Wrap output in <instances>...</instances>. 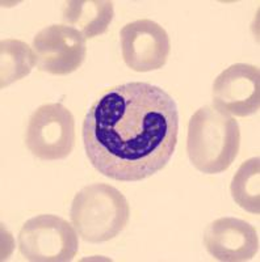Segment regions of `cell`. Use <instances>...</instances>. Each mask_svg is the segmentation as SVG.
Segmentation results:
<instances>
[{
	"label": "cell",
	"instance_id": "obj_11",
	"mask_svg": "<svg viewBox=\"0 0 260 262\" xmlns=\"http://www.w3.org/2000/svg\"><path fill=\"white\" fill-rule=\"evenodd\" d=\"M0 79L2 88L30 74L36 66V54L28 43L20 39H3L0 43Z\"/></svg>",
	"mask_w": 260,
	"mask_h": 262
},
{
	"label": "cell",
	"instance_id": "obj_9",
	"mask_svg": "<svg viewBox=\"0 0 260 262\" xmlns=\"http://www.w3.org/2000/svg\"><path fill=\"white\" fill-rule=\"evenodd\" d=\"M204 245L213 258L222 262H245L259 252L256 229L238 217L215 219L204 232Z\"/></svg>",
	"mask_w": 260,
	"mask_h": 262
},
{
	"label": "cell",
	"instance_id": "obj_8",
	"mask_svg": "<svg viewBox=\"0 0 260 262\" xmlns=\"http://www.w3.org/2000/svg\"><path fill=\"white\" fill-rule=\"evenodd\" d=\"M214 106L235 117H248L260 109V71L257 66L235 63L213 84Z\"/></svg>",
	"mask_w": 260,
	"mask_h": 262
},
{
	"label": "cell",
	"instance_id": "obj_12",
	"mask_svg": "<svg viewBox=\"0 0 260 262\" xmlns=\"http://www.w3.org/2000/svg\"><path fill=\"white\" fill-rule=\"evenodd\" d=\"M233 200L245 211L260 212V159L251 158L242 163L230 185Z\"/></svg>",
	"mask_w": 260,
	"mask_h": 262
},
{
	"label": "cell",
	"instance_id": "obj_3",
	"mask_svg": "<svg viewBox=\"0 0 260 262\" xmlns=\"http://www.w3.org/2000/svg\"><path fill=\"white\" fill-rule=\"evenodd\" d=\"M72 226L84 242L105 243L120 235L130 216L125 195L108 184H91L74 196Z\"/></svg>",
	"mask_w": 260,
	"mask_h": 262
},
{
	"label": "cell",
	"instance_id": "obj_5",
	"mask_svg": "<svg viewBox=\"0 0 260 262\" xmlns=\"http://www.w3.org/2000/svg\"><path fill=\"white\" fill-rule=\"evenodd\" d=\"M27 147L42 160L66 159L75 146V121L65 105L51 102L39 106L29 118Z\"/></svg>",
	"mask_w": 260,
	"mask_h": 262
},
{
	"label": "cell",
	"instance_id": "obj_6",
	"mask_svg": "<svg viewBox=\"0 0 260 262\" xmlns=\"http://www.w3.org/2000/svg\"><path fill=\"white\" fill-rule=\"evenodd\" d=\"M124 62L135 72H150L166 64L171 42L165 28L149 18L129 23L121 29Z\"/></svg>",
	"mask_w": 260,
	"mask_h": 262
},
{
	"label": "cell",
	"instance_id": "obj_4",
	"mask_svg": "<svg viewBox=\"0 0 260 262\" xmlns=\"http://www.w3.org/2000/svg\"><path fill=\"white\" fill-rule=\"evenodd\" d=\"M76 229L57 215H38L27 221L18 233L21 256L33 262H67L78 254Z\"/></svg>",
	"mask_w": 260,
	"mask_h": 262
},
{
	"label": "cell",
	"instance_id": "obj_10",
	"mask_svg": "<svg viewBox=\"0 0 260 262\" xmlns=\"http://www.w3.org/2000/svg\"><path fill=\"white\" fill-rule=\"evenodd\" d=\"M114 16L109 0H71L63 4V24L78 30L86 39L104 34Z\"/></svg>",
	"mask_w": 260,
	"mask_h": 262
},
{
	"label": "cell",
	"instance_id": "obj_2",
	"mask_svg": "<svg viewBox=\"0 0 260 262\" xmlns=\"http://www.w3.org/2000/svg\"><path fill=\"white\" fill-rule=\"evenodd\" d=\"M239 147V125L214 105L200 107L189 119L187 152L200 172L217 174L229 169Z\"/></svg>",
	"mask_w": 260,
	"mask_h": 262
},
{
	"label": "cell",
	"instance_id": "obj_1",
	"mask_svg": "<svg viewBox=\"0 0 260 262\" xmlns=\"http://www.w3.org/2000/svg\"><path fill=\"white\" fill-rule=\"evenodd\" d=\"M179 112L172 96L144 81L112 86L83 121L88 160L103 176L134 182L170 163L177 144Z\"/></svg>",
	"mask_w": 260,
	"mask_h": 262
},
{
	"label": "cell",
	"instance_id": "obj_7",
	"mask_svg": "<svg viewBox=\"0 0 260 262\" xmlns=\"http://www.w3.org/2000/svg\"><path fill=\"white\" fill-rule=\"evenodd\" d=\"M33 51L41 71L69 75L76 71L86 59V38L67 25H50L36 34Z\"/></svg>",
	"mask_w": 260,
	"mask_h": 262
}]
</instances>
